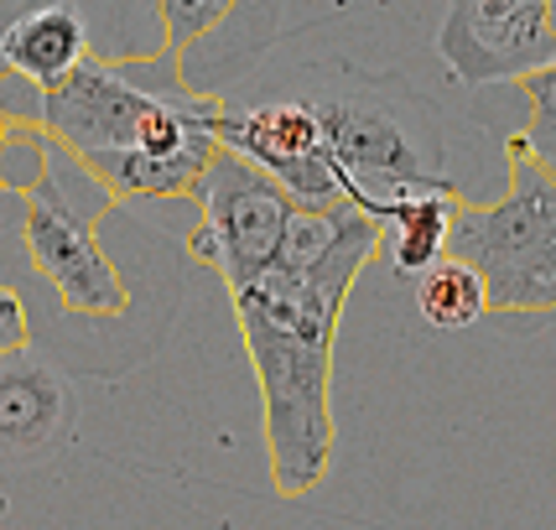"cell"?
Returning a JSON list of instances; mask_svg holds the SVG:
<instances>
[{
    "mask_svg": "<svg viewBox=\"0 0 556 530\" xmlns=\"http://www.w3.org/2000/svg\"><path fill=\"white\" fill-rule=\"evenodd\" d=\"M218 99L177 78V58L84 63L48 89L42 130L110 188L115 203H193L214 167Z\"/></svg>",
    "mask_w": 556,
    "mask_h": 530,
    "instance_id": "7a4b0ae2",
    "label": "cell"
},
{
    "mask_svg": "<svg viewBox=\"0 0 556 530\" xmlns=\"http://www.w3.org/2000/svg\"><path fill=\"white\" fill-rule=\"evenodd\" d=\"M520 94H526V110H531V115H526V130H520L515 141L526 146L546 172H556V63L541 68L535 78H526Z\"/></svg>",
    "mask_w": 556,
    "mask_h": 530,
    "instance_id": "5bb4252c",
    "label": "cell"
},
{
    "mask_svg": "<svg viewBox=\"0 0 556 530\" xmlns=\"http://www.w3.org/2000/svg\"><path fill=\"white\" fill-rule=\"evenodd\" d=\"M416 313L427 317L432 328H442V333H458V328H473V323L489 317V291L473 265L442 255V261L416 281Z\"/></svg>",
    "mask_w": 556,
    "mask_h": 530,
    "instance_id": "4fadbf2b",
    "label": "cell"
},
{
    "mask_svg": "<svg viewBox=\"0 0 556 530\" xmlns=\"http://www.w3.org/2000/svg\"><path fill=\"white\" fill-rule=\"evenodd\" d=\"M505 193L463 203L447 255L479 270L489 313H556V172L505 141Z\"/></svg>",
    "mask_w": 556,
    "mask_h": 530,
    "instance_id": "5b68a950",
    "label": "cell"
},
{
    "mask_svg": "<svg viewBox=\"0 0 556 530\" xmlns=\"http://www.w3.org/2000/svg\"><path fill=\"white\" fill-rule=\"evenodd\" d=\"M94 58L84 5L73 0H42V5H5L0 22V73H16L37 84L42 94L58 89L68 73Z\"/></svg>",
    "mask_w": 556,
    "mask_h": 530,
    "instance_id": "8fae6325",
    "label": "cell"
},
{
    "mask_svg": "<svg viewBox=\"0 0 556 530\" xmlns=\"http://www.w3.org/2000/svg\"><path fill=\"white\" fill-rule=\"evenodd\" d=\"M0 520H5V489H0Z\"/></svg>",
    "mask_w": 556,
    "mask_h": 530,
    "instance_id": "ac0fdd59",
    "label": "cell"
},
{
    "mask_svg": "<svg viewBox=\"0 0 556 530\" xmlns=\"http://www.w3.org/2000/svg\"><path fill=\"white\" fill-rule=\"evenodd\" d=\"M218 146L261 167L270 182H281L296 209L307 214H333L349 203L343 177L333 167V151L323 136V121L291 89H244V94L218 99Z\"/></svg>",
    "mask_w": 556,
    "mask_h": 530,
    "instance_id": "52a82bcc",
    "label": "cell"
},
{
    "mask_svg": "<svg viewBox=\"0 0 556 530\" xmlns=\"http://www.w3.org/2000/svg\"><path fill=\"white\" fill-rule=\"evenodd\" d=\"M5 136H11V125L0 121V193H5Z\"/></svg>",
    "mask_w": 556,
    "mask_h": 530,
    "instance_id": "e0dca14e",
    "label": "cell"
},
{
    "mask_svg": "<svg viewBox=\"0 0 556 530\" xmlns=\"http://www.w3.org/2000/svg\"><path fill=\"white\" fill-rule=\"evenodd\" d=\"M198 218L188 229V255L224 276L229 296L261 281L270 265L281 261L287 235L296 224V198L270 182L261 167H250L235 151H218L214 167L198 182Z\"/></svg>",
    "mask_w": 556,
    "mask_h": 530,
    "instance_id": "8992f818",
    "label": "cell"
},
{
    "mask_svg": "<svg viewBox=\"0 0 556 530\" xmlns=\"http://www.w3.org/2000/svg\"><path fill=\"white\" fill-rule=\"evenodd\" d=\"M162 16H167L172 58H182L203 31H214V26L229 16V0H188V5H182V0H167V5H162Z\"/></svg>",
    "mask_w": 556,
    "mask_h": 530,
    "instance_id": "9a60e30c",
    "label": "cell"
},
{
    "mask_svg": "<svg viewBox=\"0 0 556 530\" xmlns=\"http://www.w3.org/2000/svg\"><path fill=\"white\" fill-rule=\"evenodd\" d=\"M323 11H333V5H229V16L177 58V78L203 99H229L281 31L313 26V16Z\"/></svg>",
    "mask_w": 556,
    "mask_h": 530,
    "instance_id": "30bf717a",
    "label": "cell"
},
{
    "mask_svg": "<svg viewBox=\"0 0 556 530\" xmlns=\"http://www.w3.org/2000/svg\"><path fill=\"white\" fill-rule=\"evenodd\" d=\"M78 432V395L63 364L42 349L0 359V468H26L63 453Z\"/></svg>",
    "mask_w": 556,
    "mask_h": 530,
    "instance_id": "9c48e42d",
    "label": "cell"
},
{
    "mask_svg": "<svg viewBox=\"0 0 556 530\" xmlns=\"http://www.w3.org/2000/svg\"><path fill=\"white\" fill-rule=\"evenodd\" d=\"M121 214L110 188L48 136V162L26 193H0V261H22L26 276H5L26 317L58 307L73 323H121L136 287L99 240V224Z\"/></svg>",
    "mask_w": 556,
    "mask_h": 530,
    "instance_id": "3957f363",
    "label": "cell"
},
{
    "mask_svg": "<svg viewBox=\"0 0 556 530\" xmlns=\"http://www.w3.org/2000/svg\"><path fill=\"white\" fill-rule=\"evenodd\" d=\"M437 58L468 89L526 84L556 63V0H458L442 11Z\"/></svg>",
    "mask_w": 556,
    "mask_h": 530,
    "instance_id": "ba28073f",
    "label": "cell"
},
{
    "mask_svg": "<svg viewBox=\"0 0 556 530\" xmlns=\"http://www.w3.org/2000/svg\"><path fill=\"white\" fill-rule=\"evenodd\" d=\"M463 203H468L463 193H401L380 203V209H369V218L386 229L380 255H386V265L401 281H421L447 255V240H453Z\"/></svg>",
    "mask_w": 556,
    "mask_h": 530,
    "instance_id": "7c38bea8",
    "label": "cell"
},
{
    "mask_svg": "<svg viewBox=\"0 0 556 530\" xmlns=\"http://www.w3.org/2000/svg\"><path fill=\"white\" fill-rule=\"evenodd\" d=\"M386 229L354 203L296 214L281 261L235 291L244 354L261 380L270 489L302 500L333 468V343L359 270L380 255Z\"/></svg>",
    "mask_w": 556,
    "mask_h": 530,
    "instance_id": "6da1fadb",
    "label": "cell"
},
{
    "mask_svg": "<svg viewBox=\"0 0 556 530\" xmlns=\"http://www.w3.org/2000/svg\"><path fill=\"white\" fill-rule=\"evenodd\" d=\"M22 349H31V317H26L22 296L0 281V359H11Z\"/></svg>",
    "mask_w": 556,
    "mask_h": 530,
    "instance_id": "2e32d148",
    "label": "cell"
},
{
    "mask_svg": "<svg viewBox=\"0 0 556 530\" xmlns=\"http://www.w3.org/2000/svg\"><path fill=\"white\" fill-rule=\"evenodd\" d=\"M281 89H291L323 121L343 193L359 214L401 193H463L473 203V193L447 167L453 146L437 125L432 99L416 94L406 78L323 63L291 73Z\"/></svg>",
    "mask_w": 556,
    "mask_h": 530,
    "instance_id": "277c9868",
    "label": "cell"
}]
</instances>
